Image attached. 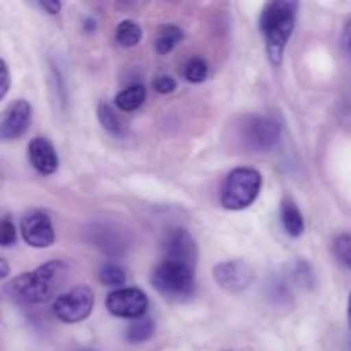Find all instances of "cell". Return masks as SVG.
I'll list each match as a JSON object with an SVG mask.
<instances>
[{
  "mask_svg": "<svg viewBox=\"0 0 351 351\" xmlns=\"http://www.w3.org/2000/svg\"><path fill=\"white\" fill-rule=\"evenodd\" d=\"M67 264L50 261L29 273L14 278L5 287V293L19 304H45L50 300L67 278Z\"/></svg>",
  "mask_w": 351,
  "mask_h": 351,
  "instance_id": "6da1fadb",
  "label": "cell"
},
{
  "mask_svg": "<svg viewBox=\"0 0 351 351\" xmlns=\"http://www.w3.org/2000/svg\"><path fill=\"white\" fill-rule=\"evenodd\" d=\"M297 9V2L276 0V2L266 3L261 14V31L266 40V51L271 64L280 65L283 60L285 48L293 33Z\"/></svg>",
  "mask_w": 351,
  "mask_h": 351,
  "instance_id": "7a4b0ae2",
  "label": "cell"
},
{
  "mask_svg": "<svg viewBox=\"0 0 351 351\" xmlns=\"http://www.w3.org/2000/svg\"><path fill=\"white\" fill-rule=\"evenodd\" d=\"M263 185V177L254 168H235L226 175L221 185V206L230 211H242L257 199Z\"/></svg>",
  "mask_w": 351,
  "mask_h": 351,
  "instance_id": "3957f363",
  "label": "cell"
},
{
  "mask_svg": "<svg viewBox=\"0 0 351 351\" xmlns=\"http://www.w3.org/2000/svg\"><path fill=\"white\" fill-rule=\"evenodd\" d=\"M151 283L167 298H171V300H187V298L194 295L195 290L194 267L171 263V261H163L153 271Z\"/></svg>",
  "mask_w": 351,
  "mask_h": 351,
  "instance_id": "277c9868",
  "label": "cell"
},
{
  "mask_svg": "<svg viewBox=\"0 0 351 351\" xmlns=\"http://www.w3.org/2000/svg\"><path fill=\"white\" fill-rule=\"evenodd\" d=\"M280 137L281 127L274 119L261 115H250L243 119V146L249 151H252V153H269L280 143Z\"/></svg>",
  "mask_w": 351,
  "mask_h": 351,
  "instance_id": "5b68a950",
  "label": "cell"
},
{
  "mask_svg": "<svg viewBox=\"0 0 351 351\" xmlns=\"http://www.w3.org/2000/svg\"><path fill=\"white\" fill-rule=\"evenodd\" d=\"M95 307V295L88 287H74L55 300L53 314L65 324H75L89 317Z\"/></svg>",
  "mask_w": 351,
  "mask_h": 351,
  "instance_id": "8992f818",
  "label": "cell"
},
{
  "mask_svg": "<svg viewBox=\"0 0 351 351\" xmlns=\"http://www.w3.org/2000/svg\"><path fill=\"white\" fill-rule=\"evenodd\" d=\"M105 305L115 317L141 319L147 312L149 300L141 288H120L106 297Z\"/></svg>",
  "mask_w": 351,
  "mask_h": 351,
  "instance_id": "52a82bcc",
  "label": "cell"
},
{
  "mask_svg": "<svg viewBox=\"0 0 351 351\" xmlns=\"http://www.w3.org/2000/svg\"><path fill=\"white\" fill-rule=\"evenodd\" d=\"M216 283L230 293L245 291L254 281V269L245 261H225L216 264L213 269Z\"/></svg>",
  "mask_w": 351,
  "mask_h": 351,
  "instance_id": "ba28073f",
  "label": "cell"
},
{
  "mask_svg": "<svg viewBox=\"0 0 351 351\" xmlns=\"http://www.w3.org/2000/svg\"><path fill=\"white\" fill-rule=\"evenodd\" d=\"M165 261L185 264L195 267L197 261V243L191 233L184 228H171L163 240Z\"/></svg>",
  "mask_w": 351,
  "mask_h": 351,
  "instance_id": "9c48e42d",
  "label": "cell"
},
{
  "mask_svg": "<svg viewBox=\"0 0 351 351\" xmlns=\"http://www.w3.org/2000/svg\"><path fill=\"white\" fill-rule=\"evenodd\" d=\"M21 235L33 249H47L53 245L55 230L51 219L45 213H33L21 221Z\"/></svg>",
  "mask_w": 351,
  "mask_h": 351,
  "instance_id": "30bf717a",
  "label": "cell"
},
{
  "mask_svg": "<svg viewBox=\"0 0 351 351\" xmlns=\"http://www.w3.org/2000/svg\"><path fill=\"white\" fill-rule=\"evenodd\" d=\"M31 122V105L26 99L10 103L5 115L0 120V139L12 141L23 136Z\"/></svg>",
  "mask_w": 351,
  "mask_h": 351,
  "instance_id": "8fae6325",
  "label": "cell"
},
{
  "mask_svg": "<svg viewBox=\"0 0 351 351\" xmlns=\"http://www.w3.org/2000/svg\"><path fill=\"white\" fill-rule=\"evenodd\" d=\"M27 156L31 165L41 175H51L58 168V156L53 144L45 137H34L27 146Z\"/></svg>",
  "mask_w": 351,
  "mask_h": 351,
  "instance_id": "7c38bea8",
  "label": "cell"
},
{
  "mask_svg": "<svg viewBox=\"0 0 351 351\" xmlns=\"http://www.w3.org/2000/svg\"><path fill=\"white\" fill-rule=\"evenodd\" d=\"M91 239L96 249L108 254V256H120L127 249V245H129L123 233L110 225H99L93 228Z\"/></svg>",
  "mask_w": 351,
  "mask_h": 351,
  "instance_id": "4fadbf2b",
  "label": "cell"
},
{
  "mask_svg": "<svg viewBox=\"0 0 351 351\" xmlns=\"http://www.w3.org/2000/svg\"><path fill=\"white\" fill-rule=\"evenodd\" d=\"M281 223L290 237H300L305 230L304 216L293 199L285 197L281 202Z\"/></svg>",
  "mask_w": 351,
  "mask_h": 351,
  "instance_id": "5bb4252c",
  "label": "cell"
},
{
  "mask_svg": "<svg viewBox=\"0 0 351 351\" xmlns=\"http://www.w3.org/2000/svg\"><path fill=\"white\" fill-rule=\"evenodd\" d=\"M182 38H184V33H182L180 27L175 26V24H165V26H161L158 29L156 40H154V48H156V51L160 55H167L180 43Z\"/></svg>",
  "mask_w": 351,
  "mask_h": 351,
  "instance_id": "9a60e30c",
  "label": "cell"
},
{
  "mask_svg": "<svg viewBox=\"0 0 351 351\" xmlns=\"http://www.w3.org/2000/svg\"><path fill=\"white\" fill-rule=\"evenodd\" d=\"M144 99H146V89H144V86L134 84L117 95L115 105L122 112H134V110H137L143 105Z\"/></svg>",
  "mask_w": 351,
  "mask_h": 351,
  "instance_id": "2e32d148",
  "label": "cell"
},
{
  "mask_svg": "<svg viewBox=\"0 0 351 351\" xmlns=\"http://www.w3.org/2000/svg\"><path fill=\"white\" fill-rule=\"evenodd\" d=\"M141 38H143V29H141L139 24L134 23V21H129V19L122 21V23L117 26L115 40L120 47L123 48L136 47V45L141 41Z\"/></svg>",
  "mask_w": 351,
  "mask_h": 351,
  "instance_id": "e0dca14e",
  "label": "cell"
},
{
  "mask_svg": "<svg viewBox=\"0 0 351 351\" xmlns=\"http://www.w3.org/2000/svg\"><path fill=\"white\" fill-rule=\"evenodd\" d=\"M98 119L103 129H105L108 134H112V136L120 137L125 134L123 122L119 119L115 110H112L108 105H105V103H101V105L98 106Z\"/></svg>",
  "mask_w": 351,
  "mask_h": 351,
  "instance_id": "ac0fdd59",
  "label": "cell"
},
{
  "mask_svg": "<svg viewBox=\"0 0 351 351\" xmlns=\"http://www.w3.org/2000/svg\"><path fill=\"white\" fill-rule=\"evenodd\" d=\"M154 335V322L151 319H137L129 329H127V339L130 343H144Z\"/></svg>",
  "mask_w": 351,
  "mask_h": 351,
  "instance_id": "d6986e66",
  "label": "cell"
},
{
  "mask_svg": "<svg viewBox=\"0 0 351 351\" xmlns=\"http://www.w3.org/2000/svg\"><path fill=\"white\" fill-rule=\"evenodd\" d=\"M209 69L208 64H206L204 58L194 57L187 62L184 69V77L187 79L189 82H194V84H201L208 79Z\"/></svg>",
  "mask_w": 351,
  "mask_h": 351,
  "instance_id": "ffe728a7",
  "label": "cell"
},
{
  "mask_svg": "<svg viewBox=\"0 0 351 351\" xmlns=\"http://www.w3.org/2000/svg\"><path fill=\"white\" fill-rule=\"evenodd\" d=\"M125 280V271L120 266H117V264H105V266L101 267V271H99V281H101L105 287H123Z\"/></svg>",
  "mask_w": 351,
  "mask_h": 351,
  "instance_id": "44dd1931",
  "label": "cell"
},
{
  "mask_svg": "<svg viewBox=\"0 0 351 351\" xmlns=\"http://www.w3.org/2000/svg\"><path fill=\"white\" fill-rule=\"evenodd\" d=\"M332 252L343 266L351 269V235L336 237L335 243H332Z\"/></svg>",
  "mask_w": 351,
  "mask_h": 351,
  "instance_id": "7402d4cb",
  "label": "cell"
},
{
  "mask_svg": "<svg viewBox=\"0 0 351 351\" xmlns=\"http://www.w3.org/2000/svg\"><path fill=\"white\" fill-rule=\"evenodd\" d=\"M17 240V232L14 223L9 218L0 219V247L14 245Z\"/></svg>",
  "mask_w": 351,
  "mask_h": 351,
  "instance_id": "603a6c76",
  "label": "cell"
},
{
  "mask_svg": "<svg viewBox=\"0 0 351 351\" xmlns=\"http://www.w3.org/2000/svg\"><path fill=\"white\" fill-rule=\"evenodd\" d=\"M153 86L154 89H156V93H160V95H170V93L175 91V88H177V81H175L171 75H158V77L154 79Z\"/></svg>",
  "mask_w": 351,
  "mask_h": 351,
  "instance_id": "cb8c5ba5",
  "label": "cell"
},
{
  "mask_svg": "<svg viewBox=\"0 0 351 351\" xmlns=\"http://www.w3.org/2000/svg\"><path fill=\"white\" fill-rule=\"evenodd\" d=\"M10 89V74L9 67H7L5 62L0 58V99L5 98V95Z\"/></svg>",
  "mask_w": 351,
  "mask_h": 351,
  "instance_id": "d4e9b609",
  "label": "cell"
},
{
  "mask_svg": "<svg viewBox=\"0 0 351 351\" xmlns=\"http://www.w3.org/2000/svg\"><path fill=\"white\" fill-rule=\"evenodd\" d=\"M341 41H343V48H345V50L351 55V19L346 23L345 31H343Z\"/></svg>",
  "mask_w": 351,
  "mask_h": 351,
  "instance_id": "484cf974",
  "label": "cell"
},
{
  "mask_svg": "<svg viewBox=\"0 0 351 351\" xmlns=\"http://www.w3.org/2000/svg\"><path fill=\"white\" fill-rule=\"evenodd\" d=\"M40 5L43 7L48 14H58L62 9L60 2H47V0H45V2H40Z\"/></svg>",
  "mask_w": 351,
  "mask_h": 351,
  "instance_id": "4316f807",
  "label": "cell"
},
{
  "mask_svg": "<svg viewBox=\"0 0 351 351\" xmlns=\"http://www.w3.org/2000/svg\"><path fill=\"white\" fill-rule=\"evenodd\" d=\"M9 274H10V266H9V264H7V261L0 259V281L5 280V278L9 276Z\"/></svg>",
  "mask_w": 351,
  "mask_h": 351,
  "instance_id": "83f0119b",
  "label": "cell"
},
{
  "mask_svg": "<svg viewBox=\"0 0 351 351\" xmlns=\"http://www.w3.org/2000/svg\"><path fill=\"white\" fill-rule=\"evenodd\" d=\"M348 324L351 329V293H350V300H348Z\"/></svg>",
  "mask_w": 351,
  "mask_h": 351,
  "instance_id": "f1b7e54d",
  "label": "cell"
},
{
  "mask_svg": "<svg viewBox=\"0 0 351 351\" xmlns=\"http://www.w3.org/2000/svg\"><path fill=\"white\" fill-rule=\"evenodd\" d=\"M88 351H93V350H88Z\"/></svg>",
  "mask_w": 351,
  "mask_h": 351,
  "instance_id": "f546056e",
  "label": "cell"
}]
</instances>
